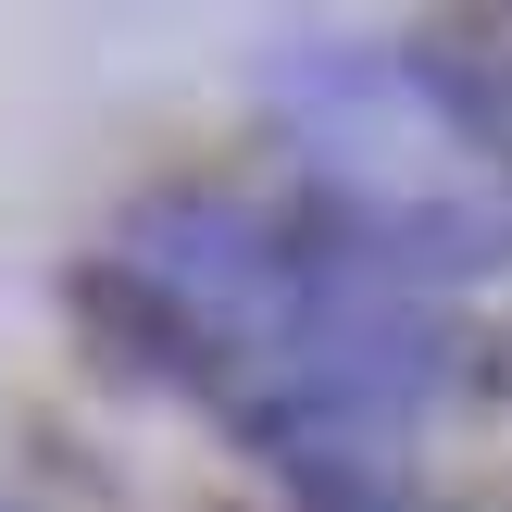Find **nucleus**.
<instances>
[{"mask_svg":"<svg viewBox=\"0 0 512 512\" xmlns=\"http://www.w3.org/2000/svg\"><path fill=\"white\" fill-rule=\"evenodd\" d=\"M263 125L288 150V188H313L338 225H363L425 288H475L512 263V138L438 88L400 38H313L275 50Z\"/></svg>","mask_w":512,"mask_h":512,"instance_id":"1","label":"nucleus"},{"mask_svg":"<svg viewBox=\"0 0 512 512\" xmlns=\"http://www.w3.org/2000/svg\"><path fill=\"white\" fill-rule=\"evenodd\" d=\"M400 50H413L463 113H488L500 138H512V0H425V25Z\"/></svg>","mask_w":512,"mask_h":512,"instance_id":"3","label":"nucleus"},{"mask_svg":"<svg viewBox=\"0 0 512 512\" xmlns=\"http://www.w3.org/2000/svg\"><path fill=\"white\" fill-rule=\"evenodd\" d=\"M63 313H75V338L100 350V375L175 388V400H225V338L163 288V275H138L125 250H88V263L63 275Z\"/></svg>","mask_w":512,"mask_h":512,"instance_id":"2","label":"nucleus"}]
</instances>
